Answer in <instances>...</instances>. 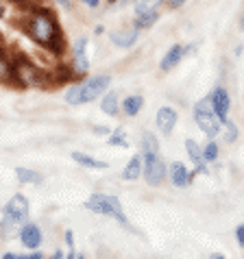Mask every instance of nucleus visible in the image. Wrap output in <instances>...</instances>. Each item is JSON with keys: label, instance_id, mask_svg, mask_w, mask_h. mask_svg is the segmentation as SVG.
<instances>
[{"label": "nucleus", "instance_id": "obj_1", "mask_svg": "<svg viewBox=\"0 0 244 259\" xmlns=\"http://www.w3.org/2000/svg\"><path fill=\"white\" fill-rule=\"evenodd\" d=\"M22 28L35 44L53 53L55 57L66 55V35H63V28L53 9L44 5H33L31 11L26 13Z\"/></svg>", "mask_w": 244, "mask_h": 259}, {"label": "nucleus", "instance_id": "obj_2", "mask_svg": "<svg viewBox=\"0 0 244 259\" xmlns=\"http://www.w3.org/2000/svg\"><path fill=\"white\" fill-rule=\"evenodd\" d=\"M13 76H11V85H16L20 90H28V88H37V90H48L55 88L53 85V74L48 70L35 66L31 59H26L24 55H13Z\"/></svg>", "mask_w": 244, "mask_h": 259}, {"label": "nucleus", "instance_id": "obj_3", "mask_svg": "<svg viewBox=\"0 0 244 259\" xmlns=\"http://www.w3.org/2000/svg\"><path fill=\"white\" fill-rule=\"evenodd\" d=\"M85 209L94 211L98 215H111V218H116L122 227H127L129 231H133L131 222L122 211V205L116 196H111V194H92V196L85 200Z\"/></svg>", "mask_w": 244, "mask_h": 259}, {"label": "nucleus", "instance_id": "obj_4", "mask_svg": "<svg viewBox=\"0 0 244 259\" xmlns=\"http://www.w3.org/2000/svg\"><path fill=\"white\" fill-rule=\"evenodd\" d=\"M28 213H31V205H28V198L24 194H13L9 198V203L5 205L3 209V222H0V233H9L11 227L24 225L28 220Z\"/></svg>", "mask_w": 244, "mask_h": 259}, {"label": "nucleus", "instance_id": "obj_5", "mask_svg": "<svg viewBox=\"0 0 244 259\" xmlns=\"http://www.w3.org/2000/svg\"><path fill=\"white\" fill-rule=\"evenodd\" d=\"M194 122L210 140H214L220 133L222 124H220V120L216 118V113H214V109H212L210 98H203L194 105Z\"/></svg>", "mask_w": 244, "mask_h": 259}, {"label": "nucleus", "instance_id": "obj_6", "mask_svg": "<svg viewBox=\"0 0 244 259\" xmlns=\"http://www.w3.org/2000/svg\"><path fill=\"white\" fill-rule=\"evenodd\" d=\"M142 159H144V170H142V175H144L148 185L157 188V185H161L166 181L168 168L159 157V153H142Z\"/></svg>", "mask_w": 244, "mask_h": 259}, {"label": "nucleus", "instance_id": "obj_7", "mask_svg": "<svg viewBox=\"0 0 244 259\" xmlns=\"http://www.w3.org/2000/svg\"><path fill=\"white\" fill-rule=\"evenodd\" d=\"M109 83H111L109 74H96V76H88V81H81V105L100 98L109 88Z\"/></svg>", "mask_w": 244, "mask_h": 259}, {"label": "nucleus", "instance_id": "obj_8", "mask_svg": "<svg viewBox=\"0 0 244 259\" xmlns=\"http://www.w3.org/2000/svg\"><path fill=\"white\" fill-rule=\"evenodd\" d=\"M210 103H212V109L216 113V118L220 120V124L229 118V109H231V98H229L227 90L225 88H216L210 94Z\"/></svg>", "mask_w": 244, "mask_h": 259}, {"label": "nucleus", "instance_id": "obj_9", "mask_svg": "<svg viewBox=\"0 0 244 259\" xmlns=\"http://www.w3.org/2000/svg\"><path fill=\"white\" fill-rule=\"evenodd\" d=\"M20 242H22L24 248L35 250L44 242V233H42V229L35 225V222H24L22 229H20Z\"/></svg>", "mask_w": 244, "mask_h": 259}, {"label": "nucleus", "instance_id": "obj_10", "mask_svg": "<svg viewBox=\"0 0 244 259\" xmlns=\"http://www.w3.org/2000/svg\"><path fill=\"white\" fill-rule=\"evenodd\" d=\"M168 175H170V181H172V185L175 188H188V185L194 181V172H190L188 168H185V163H181V161H175L168 168Z\"/></svg>", "mask_w": 244, "mask_h": 259}, {"label": "nucleus", "instance_id": "obj_11", "mask_svg": "<svg viewBox=\"0 0 244 259\" xmlns=\"http://www.w3.org/2000/svg\"><path fill=\"white\" fill-rule=\"evenodd\" d=\"M155 124H157V131L161 135H170L177 126V111L172 109V107H161V109L157 111Z\"/></svg>", "mask_w": 244, "mask_h": 259}, {"label": "nucleus", "instance_id": "obj_12", "mask_svg": "<svg viewBox=\"0 0 244 259\" xmlns=\"http://www.w3.org/2000/svg\"><path fill=\"white\" fill-rule=\"evenodd\" d=\"M140 37V28H129V31H111L109 33V39H111V44L113 46H118V48H131L135 41H138Z\"/></svg>", "mask_w": 244, "mask_h": 259}, {"label": "nucleus", "instance_id": "obj_13", "mask_svg": "<svg viewBox=\"0 0 244 259\" xmlns=\"http://www.w3.org/2000/svg\"><path fill=\"white\" fill-rule=\"evenodd\" d=\"M183 57H185V53H183V46H181V44L170 46V48H168V53L164 55V59H161V63H159V70H161V72L175 70L179 63H181Z\"/></svg>", "mask_w": 244, "mask_h": 259}, {"label": "nucleus", "instance_id": "obj_14", "mask_svg": "<svg viewBox=\"0 0 244 259\" xmlns=\"http://www.w3.org/2000/svg\"><path fill=\"white\" fill-rule=\"evenodd\" d=\"M70 70H72V76L74 81L78 78L88 76V70H90V59H88V53H72V59H70Z\"/></svg>", "mask_w": 244, "mask_h": 259}, {"label": "nucleus", "instance_id": "obj_15", "mask_svg": "<svg viewBox=\"0 0 244 259\" xmlns=\"http://www.w3.org/2000/svg\"><path fill=\"white\" fill-rule=\"evenodd\" d=\"M142 170H144V159H142V155H133L129 163L125 165V170H122V181H138Z\"/></svg>", "mask_w": 244, "mask_h": 259}, {"label": "nucleus", "instance_id": "obj_16", "mask_svg": "<svg viewBox=\"0 0 244 259\" xmlns=\"http://www.w3.org/2000/svg\"><path fill=\"white\" fill-rule=\"evenodd\" d=\"M72 159L78 163V165H85V168H92V170H107L109 163L107 161H100V159H94V157L81 153V150H74L72 153Z\"/></svg>", "mask_w": 244, "mask_h": 259}, {"label": "nucleus", "instance_id": "obj_17", "mask_svg": "<svg viewBox=\"0 0 244 259\" xmlns=\"http://www.w3.org/2000/svg\"><path fill=\"white\" fill-rule=\"evenodd\" d=\"M142 107H144V98L138 96V94L127 96L125 100H122V113H125V116H129V118L138 116V113L142 111Z\"/></svg>", "mask_w": 244, "mask_h": 259}, {"label": "nucleus", "instance_id": "obj_18", "mask_svg": "<svg viewBox=\"0 0 244 259\" xmlns=\"http://www.w3.org/2000/svg\"><path fill=\"white\" fill-rule=\"evenodd\" d=\"M100 109H103V113H107V116H118L120 113V100H118L116 92H107V94H103Z\"/></svg>", "mask_w": 244, "mask_h": 259}, {"label": "nucleus", "instance_id": "obj_19", "mask_svg": "<svg viewBox=\"0 0 244 259\" xmlns=\"http://www.w3.org/2000/svg\"><path fill=\"white\" fill-rule=\"evenodd\" d=\"M157 20H159V9H155V11H146V13H140V16H135L133 20V26L135 28H150Z\"/></svg>", "mask_w": 244, "mask_h": 259}, {"label": "nucleus", "instance_id": "obj_20", "mask_svg": "<svg viewBox=\"0 0 244 259\" xmlns=\"http://www.w3.org/2000/svg\"><path fill=\"white\" fill-rule=\"evenodd\" d=\"M11 76H13V61L9 55L3 53L0 55V83H11Z\"/></svg>", "mask_w": 244, "mask_h": 259}, {"label": "nucleus", "instance_id": "obj_21", "mask_svg": "<svg viewBox=\"0 0 244 259\" xmlns=\"http://www.w3.org/2000/svg\"><path fill=\"white\" fill-rule=\"evenodd\" d=\"M16 179L20 183H42L44 177L35 170H28V168H16Z\"/></svg>", "mask_w": 244, "mask_h": 259}, {"label": "nucleus", "instance_id": "obj_22", "mask_svg": "<svg viewBox=\"0 0 244 259\" xmlns=\"http://www.w3.org/2000/svg\"><path fill=\"white\" fill-rule=\"evenodd\" d=\"M185 153H188V157L192 159V163H194V165L205 161L203 159V148H200L194 140H185Z\"/></svg>", "mask_w": 244, "mask_h": 259}, {"label": "nucleus", "instance_id": "obj_23", "mask_svg": "<svg viewBox=\"0 0 244 259\" xmlns=\"http://www.w3.org/2000/svg\"><path fill=\"white\" fill-rule=\"evenodd\" d=\"M142 153H159V142L153 133L142 135Z\"/></svg>", "mask_w": 244, "mask_h": 259}, {"label": "nucleus", "instance_id": "obj_24", "mask_svg": "<svg viewBox=\"0 0 244 259\" xmlns=\"http://www.w3.org/2000/svg\"><path fill=\"white\" fill-rule=\"evenodd\" d=\"M66 103L72 105V107L81 105V83H72L66 90Z\"/></svg>", "mask_w": 244, "mask_h": 259}, {"label": "nucleus", "instance_id": "obj_25", "mask_svg": "<svg viewBox=\"0 0 244 259\" xmlns=\"http://www.w3.org/2000/svg\"><path fill=\"white\" fill-rule=\"evenodd\" d=\"M218 153H220V148H218V144L214 142V140H210L203 146V159L207 161V163H214L218 159Z\"/></svg>", "mask_w": 244, "mask_h": 259}, {"label": "nucleus", "instance_id": "obj_26", "mask_svg": "<svg viewBox=\"0 0 244 259\" xmlns=\"http://www.w3.org/2000/svg\"><path fill=\"white\" fill-rule=\"evenodd\" d=\"M109 146H120V148H129V140H127V135L122 128H116V131H111L109 135Z\"/></svg>", "mask_w": 244, "mask_h": 259}, {"label": "nucleus", "instance_id": "obj_27", "mask_svg": "<svg viewBox=\"0 0 244 259\" xmlns=\"http://www.w3.org/2000/svg\"><path fill=\"white\" fill-rule=\"evenodd\" d=\"M222 126H225V131H227V135H225L227 144H233L235 140H238V126H235V122L227 118L225 122H222Z\"/></svg>", "mask_w": 244, "mask_h": 259}, {"label": "nucleus", "instance_id": "obj_28", "mask_svg": "<svg viewBox=\"0 0 244 259\" xmlns=\"http://www.w3.org/2000/svg\"><path fill=\"white\" fill-rule=\"evenodd\" d=\"M63 242H66V246H68V257H76V253H74V233L68 231L63 233Z\"/></svg>", "mask_w": 244, "mask_h": 259}, {"label": "nucleus", "instance_id": "obj_29", "mask_svg": "<svg viewBox=\"0 0 244 259\" xmlns=\"http://www.w3.org/2000/svg\"><path fill=\"white\" fill-rule=\"evenodd\" d=\"M235 240H238V246L244 248V225H240L235 229Z\"/></svg>", "mask_w": 244, "mask_h": 259}, {"label": "nucleus", "instance_id": "obj_30", "mask_svg": "<svg viewBox=\"0 0 244 259\" xmlns=\"http://www.w3.org/2000/svg\"><path fill=\"white\" fill-rule=\"evenodd\" d=\"M81 3H83L85 7H90V9H96V7H100V3H103V0H81Z\"/></svg>", "mask_w": 244, "mask_h": 259}, {"label": "nucleus", "instance_id": "obj_31", "mask_svg": "<svg viewBox=\"0 0 244 259\" xmlns=\"http://www.w3.org/2000/svg\"><path fill=\"white\" fill-rule=\"evenodd\" d=\"M185 0H168V7L170 9H179V7H183Z\"/></svg>", "mask_w": 244, "mask_h": 259}, {"label": "nucleus", "instance_id": "obj_32", "mask_svg": "<svg viewBox=\"0 0 244 259\" xmlns=\"http://www.w3.org/2000/svg\"><path fill=\"white\" fill-rule=\"evenodd\" d=\"M94 133H100V135H109L111 128L109 126H94Z\"/></svg>", "mask_w": 244, "mask_h": 259}, {"label": "nucleus", "instance_id": "obj_33", "mask_svg": "<svg viewBox=\"0 0 244 259\" xmlns=\"http://www.w3.org/2000/svg\"><path fill=\"white\" fill-rule=\"evenodd\" d=\"M55 3H59L63 9H72V0H55Z\"/></svg>", "mask_w": 244, "mask_h": 259}, {"label": "nucleus", "instance_id": "obj_34", "mask_svg": "<svg viewBox=\"0 0 244 259\" xmlns=\"http://www.w3.org/2000/svg\"><path fill=\"white\" fill-rule=\"evenodd\" d=\"M3 259H20V255L18 253H5Z\"/></svg>", "mask_w": 244, "mask_h": 259}, {"label": "nucleus", "instance_id": "obj_35", "mask_svg": "<svg viewBox=\"0 0 244 259\" xmlns=\"http://www.w3.org/2000/svg\"><path fill=\"white\" fill-rule=\"evenodd\" d=\"M55 259H63V250L57 248V250H55Z\"/></svg>", "mask_w": 244, "mask_h": 259}, {"label": "nucleus", "instance_id": "obj_36", "mask_svg": "<svg viewBox=\"0 0 244 259\" xmlns=\"http://www.w3.org/2000/svg\"><path fill=\"white\" fill-rule=\"evenodd\" d=\"M210 257H212V259H222V257H225V255H220V253H212Z\"/></svg>", "mask_w": 244, "mask_h": 259}, {"label": "nucleus", "instance_id": "obj_37", "mask_svg": "<svg viewBox=\"0 0 244 259\" xmlns=\"http://www.w3.org/2000/svg\"><path fill=\"white\" fill-rule=\"evenodd\" d=\"M3 16H5V7L0 5V18H3Z\"/></svg>", "mask_w": 244, "mask_h": 259}, {"label": "nucleus", "instance_id": "obj_38", "mask_svg": "<svg viewBox=\"0 0 244 259\" xmlns=\"http://www.w3.org/2000/svg\"><path fill=\"white\" fill-rule=\"evenodd\" d=\"M240 26H242V31H244V13H242V20H240Z\"/></svg>", "mask_w": 244, "mask_h": 259}, {"label": "nucleus", "instance_id": "obj_39", "mask_svg": "<svg viewBox=\"0 0 244 259\" xmlns=\"http://www.w3.org/2000/svg\"><path fill=\"white\" fill-rule=\"evenodd\" d=\"M107 3H109V5H113V3H118V0H107Z\"/></svg>", "mask_w": 244, "mask_h": 259}]
</instances>
